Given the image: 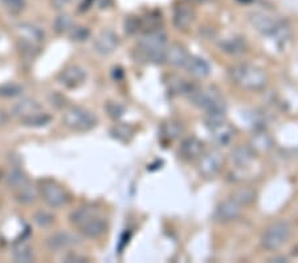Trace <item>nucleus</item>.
Wrapping results in <instances>:
<instances>
[{"label":"nucleus","mask_w":298,"mask_h":263,"mask_svg":"<svg viewBox=\"0 0 298 263\" xmlns=\"http://www.w3.org/2000/svg\"><path fill=\"white\" fill-rule=\"evenodd\" d=\"M240 215H241V205H239L233 198L221 202L218 206V209H216L215 213L216 221L223 222V224L236 221Z\"/></svg>","instance_id":"6e6552de"},{"label":"nucleus","mask_w":298,"mask_h":263,"mask_svg":"<svg viewBox=\"0 0 298 263\" xmlns=\"http://www.w3.org/2000/svg\"><path fill=\"white\" fill-rule=\"evenodd\" d=\"M184 68L195 77H207L211 73V67H209L208 63L205 62L204 58L198 57V56L189 55Z\"/></svg>","instance_id":"ddd939ff"},{"label":"nucleus","mask_w":298,"mask_h":263,"mask_svg":"<svg viewBox=\"0 0 298 263\" xmlns=\"http://www.w3.org/2000/svg\"><path fill=\"white\" fill-rule=\"evenodd\" d=\"M68 123L71 124L74 129L88 130L90 129V128L94 127L96 118H94V116L90 113V112L77 108V109H73V111L69 113Z\"/></svg>","instance_id":"9b49d317"},{"label":"nucleus","mask_w":298,"mask_h":263,"mask_svg":"<svg viewBox=\"0 0 298 263\" xmlns=\"http://www.w3.org/2000/svg\"><path fill=\"white\" fill-rule=\"evenodd\" d=\"M250 148L254 153H268L273 148L272 137L266 132H256L250 138Z\"/></svg>","instance_id":"dca6fc26"},{"label":"nucleus","mask_w":298,"mask_h":263,"mask_svg":"<svg viewBox=\"0 0 298 263\" xmlns=\"http://www.w3.org/2000/svg\"><path fill=\"white\" fill-rule=\"evenodd\" d=\"M211 130V136L219 146H227L231 144L235 137V128L227 123V121H221V123L215 124L209 127Z\"/></svg>","instance_id":"1a4fd4ad"},{"label":"nucleus","mask_w":298,"mask_h":263,"mask_svg":"<svg viewBox=\"0 0 298 263\" xmlns=\"http://www.w3.org/2000/svg\"><path fill=\"white\" fill-rule=\"evenodd\" d=\"M189 53L182 46H179V44H171L170 47H167L166 62H168L174 67L184 68V65H186Z\"/></svg>","instance_id":"4468645a"},{"label":"nucleus","mask_w":298,"mask_h":263,"mask_svg":"<svg viewBox=\"0 0 298 263\" xmlns=\"http://www.w3.org/2000/svg\"><path fill=\"white\" fill-rule=\"evenodd\" d=\"M74 221L81 229V231L89 237H99L106 230L105 219L99 214L92 210H88V209H82L78 211Z\"/></svg>","instance_id":"423d86ee"},{"label":"nucleus","mask_w":298,"mask_h":263,"mask_svg":"<svg viewBox=\"0 0 298 263\" xmlns=\"http://www.w3.org/2000/svg\"><path fill=\"white\" fill-rule=\"evenodd\" d=\"M250 23L260 33L265 36H272L277 42L281 43L288 40L289 28L284 22L279 20L276 16L263 12H254L250 15Z\"/></svg>","instance_id":"7ed1b4c3"},{"label":"nucleus","mask_w":298,"mask_h":263,"mask_svg":"<svg viewBox=\"0 0 298 263\" xmlns=\"http://www.w3.org/2000/svg\"><path fill=\"white\" fill-rule=\"evenodd\" d=\"M254 159V152L250 146L239 145L231 152V163L236 168H247Z\"/></svg>","instance_id":"f8f14e48"},{"label":"nucleus","mask_w":298,"mask_h":263,"mask_svg":"<svg viewBox=\"0 0 298 263\" xmlns=\"http://www.w3.org/2000/svg\"><path fill=\"white\" fill-rule=\"evenodd\" d=\"M174 24L178 29H187L194 22V11L187 6H179L174 11Z\"/></svg>","instance_id":"2eb2a0df"},{"label":"nucleus","mask_w":298,"mask_h":263,"mask_svg":"<svg viewBox=\"0 0 298 263\" xmlns=\"http://www.w3.org/2000/svg\"><path fill=\"white\" fill-rule=\"evenodd\" d=\"M142 52L147 57V60L153 63L166 62L167 40L166 36L160 32H153L143 39L141 44Z\"/></svg>","instance_id":"39448f33"},{"label":"nucleus","mask_w":298,"mask_h":263,"mask_svg":"<svg viewBox=\"0 0 298 263\" xmlns=\"http://www.w3.org/2000/svg\"><path fill=\"white\" fill-rule=\"evenodd\" d=\"M229 77L241 89L250 92L261 91L268 84V76L256 65L241 63L229 69Z\"/></svg>","instance_id":"f03ea898"},{"label":"nucleus","mask_w":298,"mask_h":263,"mask_svg":"<svg viewBox=\"0 0 298 263\" xmlns=\"http://www.w3.org/2000/svg\"><path fill=\"white\" fill-rule=\"evenodd\" d=\"M180 132H182V125L178 121H170V123H166L163 125V134L170 140L177 138Z\"/></svg>","instance_id":"aec40b11"},{"label":"nucleus","mask_w":298,"mask_h":263,"mask_svg":"<svg viewBox=\"0 0 298 263\" xmlns=\"http://www.w3.org/2000/svg\"><path fill=\"white\" fill-rule=\"evenodd\" d=\"M290 234H292V228L288 222H274L264 231L263 237H261V245L264 249L269 251L279 250L280 247L288 242Z\"/></svg>","instance_id":"20e7f679"},{"label":"nucleus","mask_w":298,"mask_h":263,"mask_svg":"<svg viewBox=\"0 0 298 263\" xmlns=\"http://www.w3.org/2000/svg\"><path fill=\"white\" fill-rule=\"evenodd\" d=\"M221 51L229 53V55H240L245 52V42L240 37H229L221 42L220 44Z\"/></svg>","instance_id":"f3484780"},{"label":"nucleus","mask_w":298,"mask_h":263,"mask_svg":"<svg viewBox=\"0 0 298 263\" xmlns=\"http://www.w3.org/2000/svg\"><path fill=\"white\" fill-rule=\"evenodd\" d=\"M224 165V157L219 150L212 149L199 157L198 170L205 178H214Z\"/></svg>","instance_id":"0eeeda50"},{"label":"nucleus","mask_w":298,"mask_h":263,"mask_svg":"<svg viewBox=\"0 0 298 263\" xmlns=\"http://www.w3.org/2000/svg\"><path fill=\"white\" fill-rule=\"evenodd\" d=\"M189 98L198 108L205 112V124L207 127H212L215 124L225 120V103L214 88H195L189 92Z\"/></svg>","instance_id":"f257e3e1"},{"label":"nucleus","mask_w":298,"mask_h":263,"mask_svg":"<svg viewBox=\"0 0 298 263\" xmlns=\"http://www.w3.org/2000/svg\"><path fill=\"white\" fill-rule=\"evenodd\" d=\"M232 198L238 202L239 205H241V206H248L256 198V192L250 188H241L239 189L238 192H235Z\"/></svg>","instance_id":"6ab92c4d"},{"label":"nucleus","mask_w":298,"mask_h":263,"mask_svg":"<svg viewBox=\"0 0 298 263\" xmlns=\"http://www.w3.org/2000/svg\"><path fill=\"white\" fill-rule=\"evenodd\" d=\"M179 153L182 158L187 159V161L199 159V157L204 153V144L198 140L196 137H187L180 145Z\"/></svg>","instance_id":"9d476101"},{"label":"nucleus","mask_w":298,"mask_h":263,"mask_svg":"<svg viewBox=\"0 0 298 263\" xmlns=\"http://www.w3.org/2000/svg\"><path fill=\"white\" fill-rule=\"evenodd\" d=\"M117 43H118V40L112 32H103L97 40V48H98L99 52L109 53L114 51Z\"/></svg>","instance_id":"a211bd4d"}]
</instances>
